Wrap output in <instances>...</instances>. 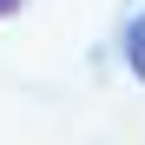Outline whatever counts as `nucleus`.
I'll return each mask as SVG.
<instances>
[{
	"label": "nucleus",
	"instance_id": "f257e3e1",
	"mask_svg": "<svg viewBox=\"0 0 145 145\" xmlns=\"http://www.w3.org/2000/svg\"><path fill=\"white\" fill-rule=\"evenodd\" d=\"M119 53H125V72L145 86V13H132L125 27H119Z\"/></svg>",
	"mask_w": 145,
	"mask_h": 145
},
{
	"label": "nucleus",
	"instance_id": "f03ea898",
	"mask_svg": "<svg viewBox=\"0 0 145 145\" xmlns=\"http://www.w3.org/2000/svg\"><path fill=\"white\" fill-rule=\"evenodd\" d=\"M13 13H27V0H0V20H13Z\"/></svg>",
	"mask_w": 145,
	"mask_h": 145
}]
</instances>
